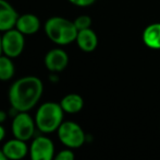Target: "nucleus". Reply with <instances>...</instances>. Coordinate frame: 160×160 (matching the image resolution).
I'll use <instances>...</instances> for the list:
<instances>
[{
  "label": "nucleus",
  "instance_id": "f257e3e1",
  "mask_svg": "<svg viewBox=\"0 0 160 160\" xmlns=\"http://www.w3.org/2000/svg\"><path fill=\"white\" fill-rule=\"evenodd\" d=\"M44 86L37 77L28 76L17 80L10 88L11 107L19 112H28L36 105L42 94Z\"/></svg>",
  "mask_w": 160,
  "mask_h": 160
},
{
  "label": "nucleus",
  "instance_id": "f03ea898",
  "mask_svg": "<svg viewBox=\"0 0 160 160\" xmlns=\"http://www.w3.org/2000/svg\"><path fill=\"white\" fill-rule=\"evenodd\" d=\"M45 32L53 43L65 45L76 40L78 30L74 22L61 17H53L45 23Z\"/></svg>",
  "mask_w": 160,
  "mask_h": 160
},
{
  "label": "nucleus",
  "instance_id": "7ed1b4c3",
  "mask_svg": "<svg viewBox=\"0 0 160 160\" xmlns=\"http://www.w3.org/2000/svg\"><path fill=\"white\" fill-rule=\"evenodd\" d=\"M63 119V109L61 104L55 102H46L38 109L35 123L42 133H51L59 128Z\"/></svg>",
  "mask_w": 160,
  "mask_h": 160
},
{
  "label": "nucleus",
  "instance_id": "20e7f679",
  "mask_svg": "<svg viewBox=\"0 0 160 160\" xmlns=\"http://www.w3.org/2000/svg\"><path fill=\"white\" fill-rule=\"evenodd\" d=\"M58 136L61 143L70 148H78L84 144L85 134L74 122H64L58 128Z\"/></svg>",
  "mask_w": 160,
  "mask_h": 160
},
{
  "label": "nucleus",
  "instance_id": "39448f33",
  "mask_svg": "<svg viewBox=\"0 0 160 160\" xmlns=\"http://www.w3.org/2000/svg\"><path fill=\"white\" fill-rule=\"evenodd\" d=\"M23 33L19 30H11L6 31L4 35L2 36V51L4 55L9 56L10 58L18 57L24 49V41Z\"/></svg>",
  "mask_w": 160,
  "mask_h": 160
},
{
  "label": "nucleus",
  "instance_id": "423d86ee",
  "mask_svg": "<svg viewBox=\"0 0 160 160\" xmlns=\"http://www.w3.org/2000/svg\"><path fill=\"white\" fill-rule=\"evenodd\" d=\"M35 124L33 119L26 112H19L12 122V133L15 138L21 141H28L35 132Z\"/></svg>",
  "mask_w": 160,
  "mask_h": 160
},
{
  "label": "nucleus",
  "instance_id": "0eeeda50",
  "mask_svg": "<svg viewBox=\"0 0 160 160\" xmlns=\"http://www.w3.org/2000/svg\"><path fill=\"white\" fill-rule=\"evenodd\" d=\"M30 152L33 160H50L53 157L55 146L48 137L39 136L34 139Z\"/></svg>",
  "mask_w": 160,
  "mask_h": 160
},
{
  "label": "nucleus",
  "instance_id": "6e6552de",
  "mask_svg": "<svg viewBox=\"0 0 160 160\" xmlns=\"http://www.w3.org/2000/svg\"><path fill=\"white\" fill-rule=\"evenodd\" d=\"M68 63H69V57H68L67 53L60 48L52 49L45 57V65H46L47 69L52 73L63 70L68 66Z\"/></svg>",
  "mask_w": 160,
  "mask_h": 160
},
{
  "label": "nucleus",
  "instance_id": "1a4fd4ad",
  "mask_svg": "<svg viewBox=\"0 0 160 160\" xmlns=\"http://www.w3.org/2000/svg\"><path fill=\"white\" fill-rule=\"evenodd\" d=\"M19 19L15 9L6 0H0V31H8L17 25Z\"/></svg>",
  "mask_w": 160,
  "mask_h": 160
},
{
  "label": "nucleus",
  "instance_id": "9d476101",
  "mask_svg": "<svg viewBox=\"0 0 160 160\" xmlns=\"http://www.w3.org/2000/svg\"><path fill=\"white\" fill-rule=\"evenodd\" d=\"M3 150L4 155H6L7 159H22L23 157L26 156L28 154V146L24 143V141L21 139H11L7 144L3 145Z\"/></svg>",
  "mask_w": 160,
  "mask_h": 160
},
{
  "label": "nucleus",
  "instance_id": "9b49d317",
  "mask_svg": "<svg viewBox=\"0 0 160 160\" xmlns=\"http://www.w3.org/2000/svg\"><path fill=\"white\" fill-rule=\"evenodd\" d=\"M17 29L22 32L23 34L30 35V34H34L36 33L38 30H39L40 26V22L39 19H38L36 15L34 14H24L19 17L17 21Z\"/></svg>",
  "mask_w": 160,
  "mask_h": 160
},
{
  "label": "nucleus",
  "instance_id": "f8f14e48",
  "mask_svg": "<svg viewBox=\"0 0 160 160\" xmlns=\"http://www.w3.org/2000/svg\"><path fill=\"white\" fill-rule=\"evenodd\" d=\"M76 42L81 49L84 52H92L97 46V36L93 30L91 29H85V30L78 31Z\"/></svg>",
  "mask_w": 160,
  "mask_h": 160
},
{
  "label": "nucleus",
  "instance_id": "ddd939ff",
  "mask_svg": "<svg viewBox=\"0 0 160 160\" xmlns=\"http://www.w3.org/2000/svg\"><path fill=\"white\" fill-rule=\"evenodd\" d=\"M143 41L149 48L160 49V23L148 25L143 33Z\"/></svg>",
  "mask_w": 160,
  "mask_h": 160
},
{
  "label": "nucleus",
  "instance_id": "4468645a",
  "mask_svg": "<svg viewBox=\"0 0 160 160\" xmlns=\"http://www.w3.org/2000/svg\"><path fill=\"white\" fill-rule=\"evenodd\" d=\"M61 107L64 112L68 113H78L83 108V99L81 96L75 93L68 94L61 100Z\"/></svg>",
  "mask_w": 160,
  "mask_h": 160
},
{
  "label": "nucleus",
  "instance_id": "2eb2a0df",
  "mask_svg": "<svg viewBox=\"0 0 160 160\" xmlns=\"http://www.w3.org/2000/svg\"><path fill=\"white\" fill-rule=\"evenodd\" d=\"M14 75V66L9 56H0V80H9Z\"/></svg>",
  "mask_w": 160,
  "mask_h": 160
},
{
  "label": "nucleus",
  "instance_id": "dca6fc26",
  "mask_svg": "<svg viewBox=\"0 0 160 160\" xmlns=\"http://www.w3.org/2000/svg\"><path fill=\"white\" fill-rule=\"evenodd\" d=\"M74 24H75L76 29L78 31L85 30V29H89V26L92 24V20L88 15H81V17L76 18L75 21H74Z\"/></svg>",
  "mask_w": 160,
  "mask_h": 160
},
{
  "label": "nucleus",
  "instance_id": "f3484780",
  "mask_svg": "<svg viewBox=\"0 0 160 160\" xmlns=\"http://www.w3.org/2000/svg\"><path fill=\"white\" fill-rule=\"evenodd\" d=\"M57 160H73L74 159V154L71 150H62L59 154L56 156Z\"/></svg>",
  "mask_w": 160,
  "mask_h": 160
},
{
  "label": "nucleus",
  "instance_id": "a211bd4d",
  "mask_svg": "<svg viewBox=\"0 0 160 160\" xmlns=\"http://www.w3.org/2000/svg\"><path fill=\"white\" fill-rule=\"evenodd\" d=\"M69 1L78 7H87L91 6L92 3H94L95 0H69Z\"/></svg>",
  "mask_w": 160,
  "mask_h": 160
},
{
  "label": "nucleus",
  "instance_id": "6ab92c4d",
  "mask_svg": "<svg viewBox=\"0 0 160 160\" xmlns=\"http://www.w3.org/2000/svg\"><path fill=\"white\" fill-rule=\"evenodd\" d=\"M7 119V114L6 112L3 111H0V123H2V122H4Z\"/></svg>",
  "mask_w": 160,
  "mask_h": 160
},
{
  "label": "nucleus",
  "instance_id": "aec40b11",
  "mask_svg": "<svg viewBox=\"0 0 160 160\" xmlns=\"http://www.w3.org/2000/svg\"><path fill=\"white\" fill-rule=\"evenodd\" d=\"M4 135H6V130H4V128L2 127L1 125H0V141H1L2 139H3Z\"/></svg>",
  "mask_w": 160,
  "mask_h": 160
},
{
  "label": "nucleus",
  "instance_id": "412c9836",
  "mask_svg": "<svg viewBox=\"0 0 160 160\" xmlns=\"http://www.w3.org/2000/svg\"><path fill=\"white\" fill-rule=\"evenodd\" d=\"M6 159H7V157H6V155H4L3 150H0V160H6Z\"/></svg>",
  "mask_w": 160,
  "mask_h": 160
},
{
  "label": "nucleus",
  "instance_id": "4be33fe9",
  "mask_svg": "<svg viewBox=\"0 0 160 160\" xmlns=\"http://www.w3.org/2000/svg\"><path fill=\"white\" fill-rule=\"evenodd\" d=\"M2 53H3V51H2V37L0 36V56H1Z\"/></svg>",
  "mask_w": 160,
  "mask_h": 160
}]
</instances>
